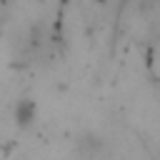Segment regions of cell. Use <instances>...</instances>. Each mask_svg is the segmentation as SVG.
<instances>
[{"label":"cell","mask_w":160,"mask_h":160,"mask_svg":"<svg viewBox=\"0 0 160 160\" xmlns=\"http://www.w3.org/2000/svg\"><path fill=\"white\" fill-rule=\"evenodd\" d=\"M15 120H18V125H30L32 120H35V102L32 100H20L18 102V108H15Z\"/></svg>","instance_id":"obj_1"}]
</instances>
